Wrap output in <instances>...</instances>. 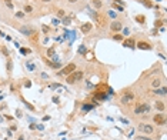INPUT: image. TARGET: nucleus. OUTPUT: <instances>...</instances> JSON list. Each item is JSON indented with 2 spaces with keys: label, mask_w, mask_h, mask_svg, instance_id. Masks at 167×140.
<instances>
[{
  "label": "nucleus",
  "mask_w": 167,
  "mask_h": 140,
  "mask_svg": "<svg viewBox=\"0 0 167 140\" xmlns=\"http://www.w3.org/2000/svg\"><path fill=\"white\" fill-rule=\"evenodd\" d=\"M141 3H143L146 7H153V3H151L150 0H141Z\"/></svg>",
  "instance_id": "22"
},
{
  "label": "nucleus",
  "mask_w": 167,
  "mask_h": 140,
  "mask_svg": "<svg viewBox=\"0 0 167 140\" xmlns=\"http://www.w3.org/2000/svg\"><path fill=\"white\" fill-rule=\"evenodd\" d=\"M17 140H24V137H22V136H20V137H19Z\"/></svg>",
  "instance_id": "43"
},
{
  "label": "nucleus",
  "mask_w": 167,
  "mask_h": 140,
  "mask_svg": "<svg viewBox=\"0 0 167 140\" xmlns=\"http://www.w3.org/2000/svg\"><path fill=\"white\" fill-rule=\"evenodd\" d=\"M92 4H93L94 7H96V9H100V7L103 6V3H101L100 0H93V1H92Z\"/></svg>",
  "instance_id": "18"
},
{
  "label": "nucleus",
  "mask_w": 167,
  "mask_h": 140,
  "mask_svg": "<svg viewBox=\"0 0 167 140\" xmlns=\"http://www.w3.org/2000/svg\"><path fill=\"white\" fill-rule=\"evenodd\" d=\"M160 84H161V82L157 79V80H154V82H153V87H160Z\"/></svg>",
  "instance_id": "27"
},
{
  "label": "nucleus",
  "mask_w": 167,
  "mask_h": 140,
  "mask_svg": "<svg viewBox=\"0 0 167 140\" xmlns=\"http://www.w3.org/2000/svg\"><path fill=\"white\" fill-rule=\"evenodd\" d=\"M123 47L134 49V47H136V41H134V39H126V40H123Z\"/></svg>",
  "instance_id": "9"
},
{
  "label": "nucleus",
  "mask_w": 167,
  "mask_h": 140,
  "mask_svg": "<svg viewBox=\"0 0 167 140\" xmlns=\"http://www.w3.org/2000/svg\"><path fill=\"white\" fill-rule=\"evenodd\" d=\"M137 47L140 49V50H150V49H151V46H150L147 41H138Z\"/></svg>",
  "instance_id": "12"
},
{
  "label": "nucleus",
  "mask_w": 167,
  "mask_h": 140,
  "mask_svg": "<svg viewBox=\"0 0 167 140\" xmlns=\"http://www.w3.org/2000/svg\"><path fill=\"white\" fill-rule=\"evenodd\" d=\"M133 102H134V93H126L123 94L120 99L121 105H132Z\"/></svg>",
  "instance_id": "5"
},
{
  "label": "nucleus",
  "mask_w": 167,
  "mask_h": 140,
  "mask_svg": "<svg viewBox=\"0 0 167 140\" xmlns=\"http://www.w3.org/2000/svg\"><path fill=\"white\" fill-rule=\"evenodd\" d=\"M30 40L33 41V43H36V41L39 40V33H37V32H33V33L30 35Z\"/></svg>",
  "instance_id": "17"
},
{
  "label": "nucleus",
  "mask_w": 167,
  "mask_h": 140,
  "mask_svg": "<svg viewBox=\"0 0 167 140\" xmlns=\"http://www.w3.org/2000/svg\"><path fill=\"white\" fill-rule=\"evenodd\" d=\"M107 13H109V17H113V19H114L116 16H117V13H116V12H113V10H109Z\"/></svg>",
  "instance_id": "28"
},
{
  "label": "nucleus",
  "mask_w": 167,
  "mask_h": 140,
  "mask_svg": "<svg viewBox=\"0 0 167 140\" xmlns=\"http://www.w3.org/2000/svg\"><path fill=\"white\" fill-rule=\"evenodd\" d=\"M134 140H153V139H150L149 136H136Z\"/></svg>",
  "instance_id": "20"
},
{
  "label": "nucleus",
  "mask_w": 167,
  "mask_h": 140,
  "mask_svg": "<svg viewBox=\"0 0 167 140\" xmlns=\"http://www.w3.org/2000/svg\"><path fill=\"white\" fill-rule=\"evenodd\" d=\"M81 79H83V71L81 70H77V71H73L71 74H69V76H66V82L69 83V84H73V83L76 82H80Z\"/></svg>",
  "instance_id": "1"
},
{
  "label": "nucleus",
  "mask_w": 167,
  "mask_h": 140,
  "mask_svg": "<svg viewBox=\"0 0 167 140\" xmlns=\"http://www.w3.org/2000/svg\"><path fill=\"white\" fill-rule=\"evenodd\" d=\"M70 3H76V1H79V0H69Z\"/></svg>",
  "instance_id": "42"
},
{
  "label": "nucleus",
  "mask_w": 167,
  "mask_h": 140,
  "mask_svg": "<svg viewBox=\"0 0 167 140\" xmlns=\"http://www.w3.org/2000/svg\"><path fill=\"white\" fill-rule=\"evenodd\" d=\"M0 50H1V53L6 56V57H9V50H7V47H4V46H1L0 47Z\"/></svg>",
  "instance_id": "23"
},
{
  "label": "nucleus",
  "mask_w": 167,
  "mask_h": 140,
  "mask_svg": "<svg viewBox=\"0 0 167 140\" xmlns=\"http://www.w3.org/2000/svg\"><path fill=\"white\" fill-rule=\"evenodd\" d=\"M70 22H71V20H70V17L63 19V24H66V26H67V24H70Z\"/></svg>",
  "instance_id": "31"
},
{
  "label": "nucleus",
  "mask_w": 167,
  "mask_h": 140,
  "mask_svg": "<svg viewBox=\"0 0 167 140\" xmlns=\"http://www.w3.org/2000/svg\"><path fill=\"white\" fill-rule=\"evenodd\" d=\"M16 113H17V117H22V111H20V110H17Z\"/></svg>",
  "instance_id": "41"
},
{
  "label": "nucleus",
  "mask_w": 167,
  "mask_h": 140,
  "mask_svg": "<svg viewBox=\"0 0 167 140\" xmlns=\"http://www.w3.org/2000/svg\"><path fill=\"white\" fill-rule=\"evenodd\" d=\"M26 66H27V69H29L30 71H33V70L36 69V66H34V64H33V63H30V62H29V63H27V64H26Z\"/></svg>",
  "instance_id": "24"
},
{
  "label": "nucleus",
  "mask_w": 167,
  "mask_h": 140,
  "mask_svg": "<svg viewBox=\"0 0 167 140\" xmlns=\"http://www.w3.org/2000/svg\"><path fill=\"white\" fill-rule=\"evenodd\" d=\"M92 16H93V19L96 20V23H97L99 27H104V26L107 24V22H106V17H104V16H101L100 13H92Z\"/></svg>",
  "instance_id": "4"
},
{
  "label": "nucleus",
  "mask_w": 167,
  "mask_h": 140,
  "mask_svg": "<svg viewBox=\"0 0 167 140\" xmlns=\"http://www.w3.org/2000/svg\"><path fill=\"white\" fill-rule=\"evenodd\" d=\"M36 129H39V130H43V129H44V126H43V124H39V126H36Z\"/></svg>",
  "instance_id": "37"
},
{
  "label": "nucleus",
  "mask_w": 167,
  "mask_h": 140,
  "mask_svg": "<svg viewBox=\"0 0 167 140\" xmlns=\"http://www.w3.org/2000/svg\"><path fill=\"white\" fill-rule=\"evenodd\" d=\"M154 106H156V109H157V110H160V111L166 110V106H164V103H163V102H156Z\"/></svg>",
  "instance_id": "15"
},
{
  "label": "nucleus",
  "mask_w": 167,
  "mask_h": 140,
  "mask_svg": "<svg viewBox=\"0 0 167 140\" xmlns=\"http://www.w3.org/2000/svg\"><path fill=\"white\" fill-rule=\"evenodd\" d=\"M53 102H54V103H59V102H60V99H59V97H53Z\"/></svg>",
  "instance_id": "39"
},
{
  "label": "nucleus",
  "mask_w": 167,
  "mask_h": 140,
  "mask_svg": "<svg viewBox=\"0 0 167 140\" xmlns=\"http://www.w3.org/2000/svg\"><path fill=\"white\" fill-rule=\"evenodd\" d=\"M149 111H150V105H147V103H138L134 107L136 114H143V113H149Z\"/></svg>",
  "instance_id": "2"
},
{
  "label": "nucleus",
  "mask_w": 167,
  "mask_h": 140,
  "mask_svg": "<svg viewBox=\"0 0 167 140\" xmlns=\"http://www.w3.org/2000/svg\"><path fill=\"white\" fill-rule=\"evenodd\" d=\"M113 7H114L116 10H119V12H123V9H124L123 6H119V4H113Z\"/></svg>",
  "instance_id": "30"
},
{
  "label": "nucleus",
  "mask_w": 167,
  "mask_h": 140,
  "mask_svg": "<svg viewBox=\"0 0 167 140\" xmlns=\"http://www.w3.org/2000/svg\"><path fill=\"white\" fill-rule=\"evenodd\" d=\"M110 29L113 30V32H120L123 29V23L121 22H113V23L110 24Z\"/></svg>",
  "instance_id": "10"
},
{
  "label": "nucleus",
  "mask_w": 167,
  "mask_h": 140,
  "mask_svg": "<svg viewBox=\"0 0 167 140\" xmlns=\"http://www.w3.org/2000/svg\"><path fill=\"white\" fill-rule=\"evenodd\" d=\"M137 23H140V24H144L146 23V17L144 16H141V14H138V16H136V19H134Z\"/></svg>",
  "instance_id": "16"
},
{
  "label": "nucleus",
  "mask_w": 167,
  "mask_h": 140,
  "mask_svg": "<svg viewBox=\"0 0 167 140\" xmlns=\"http://www.w3.org/2000/svg\"><path fill=\"white\" fill-rule=\"evenodd\" d=\"M30 130H34V129H36V124H30Z\"/></svg>",
  "instance_id": "40"
},
{
  "label": "nucleus",
  "mask_w": 167,
  "mask_h": 140,
  "mask_svg": "<svg viewBox=\"0 0 167 140\" xmlns=\"http://www.w3.org/2000/svg\"><path fill=\"white\" fill-rule=\"evenodd\" d=\"M92 29H93L92 23H84V24H81V27H80V30L83 32V33H89Z\"/></svg>",
  "instance_id": "13"
},
{
  "label": "nucleus",
  "mask_w": 167,
  "mask_h": 140,
  "mask_svg": "<svg viewBox=\"0 0 167 140\" xmlns=\"http://www.w3.org/2000/svg\"><path fill=\"white\" fill-rule=\"evenodd\" d=\"M19 30H20V33H23L24 36H30L33 33V29H32L30 26H22Z\"/></svg>",
  "instance_id": "11"
},
{
  "label": "nucleus",
  "mask_w": 167,
  "mask_h": 140,
  "mask_svg": "<svg viewBox=\"0 0 167 140\" xmlns=\"http://www.w3.org/2000/svg\"><path fill=\"white\" fill-rule=\"evenodd\" d=\"M19 49H20V53H23V54H29L30 53L29 49H22V47H19Z\"/></svg>",
  "instance_id": "29"
},
{
  "label": "nucleus",
  "mask_w": 167,
  "mask_h": 140,
  "mask_svg": "<svg viewBox=\"0 0 167 140\" xmlns=\"http://www.w3.org/2000/svg\"><path fill=\"white\" fill-rule=\"evenodd\" d=\"M160 92H161V96H164L167 90H166V87H161V89H160Z\"/></svg>",
  "instance_id": "35"
},
{
  "label": "nucleus",
  "mask_w": 167,
  "mask_h": 140,
  "mask_svg": "<svg viewBox=\"0 0 167 140\" xmlns=\"http://www.w3.org/2000/svg\"><path fill=\"white\" fill-rule=\"evenodd\" d=\"M52 23H53V24H59V20H57V19H53Z\"/></svg>",
  "instance_id": "38"
},
{
  "label": "nucleus",
  "mask_w": 167,
  "mask_h": 140,
  "mask_svg": "<svg viewBox=\"0 0 167 140\" xmlns=\"http://www.w3.org/2000/svg\"><path fill=\"white\" fill-rule=\"evenodd\" d=\"M6 69H7V73L9 74H12V71H13V62H12V59L9 57V60H7V63H6Z\"/></svg>",
  "instance_id": "14"
},
{
  "label": "nucleus",
  "mask_w": 167,
  "mask_h": 140,
  "mask_svg": "<svg viewBox=\"0 0 167 140\" xmlns=\"http://www.w3.org/2000/svg\"><path fill=\"white\" fill-rule=\"evenodd\" d=\"M6 6L9 7V9H13V3L10 1V0H6Z\"/></svg>",
  "instance_id": "32"
},
{
  "label": "nucleus",
  "mask_w": 167,
  "mask_h": 140,
  "mask_svg": "<svg viewBox=\"0 0 167 140\" xmlns=\"http://www.w3.org/2000/svg\"><path fill=\"white\" fill-rule=\"evenodd\" d=\"M163 24H164V22H161V20H156V22H154V27H156V29H159V27H163Z\"/></svg>",
  "instance_id": "21"
},
{
  "label": "nucleus",
  "mask_w": 167,
  "mask_h": 140,
  "mask_svg": "<svg viewBox=\"0 0 167 140\" xmlns=\"http://www.w3.org/2000/svg\"><path fill=\"white\" fill-rule=\"evenodd\" d=\"M79 53L84 54V53H86V47H84V46H80V49H79Z\"/></svg>",
  "instance_id": "33"
},
{
  "label": "nucleus",
  "mask_w": 167,
  "mask_h": 140,
  "mask_svg": "<svg viewBox=\"0 0 167 140\" xmlns=\"http://www.w3.org/2000/svg\"><path fill=\"white\" fill-rule=\"evenodd\" d=\"M57 14H59V17H63V16H64V12H63V10H59Z\"/></svg>",
  "instance_id": "36"
},
{
  "label": "nucleus",
  "mask_w": 167,
  "mask_h": 140,
  "mask_svg": "<svg viewBox=\"0 0 167 140\" xmlns=\"http://www.w3.org/2000/svg\"><path fill=\"white\" fill-rule=\"evenodd\" d=\"M16 17H24V13L23 12H17L16 13Z\"/></svg>",
  "instance_id": "34"
},
{
  "label": "nucleus",
  "mask_w": 167,
  "mask_h": 140,
  "mask_svg": "<svg viewBox=\"0 0 167 140\" xmlns=\"http://www.w3.org/2000/svg\"><path fill=\"white\" fill-rule=\"evenodd\" d=\"M107 97V94H106V92H101V90H97L96 93H94V102H101V100H104Z\"/></svg>",
  "instance_id": "8"
},
{
  "label": "nucleus",
  "mask_w": 167,
  "mask_h": 140,
  "mask_svg": "<svg viewBox=\"0 0 167 140\" xmlns=\"http://www.w3.org/2000/svg\"><path fill=\"white\" fill-rule=\"evenodd\" d=\"M43 1H52V0H43Z\"/></svg>",
  "instance_id": "44"
},
{
  "label": "nucleus",
  "mask_w": 167,
  "mask_h": 140,
  "mask_svg": "<svg viewBox=\"0 0 167 140\" xmlns=\"http://www.w3.org/2000/svg\"><path fill=\"white\" fill-rule=\"evenodd\" d=\"M153 122L157 124V126H164L166 124V116L164 114H156V116H153Z\"/></svg>",
  "instance_id": "7"
},
{
  "label": "nucleus",
  "mask_w": 167,
  "mask_h": 140,
  "mask_svg": "<svg viewBox=\"0 0 167 140\" xmlns=\"http://www.w3.org/2000/svg\"><path fill=\"white\" fill-rule=\"evenodd\" d=\"M138 130L140 132H143L146 134H150L154 132V127L151 126V124H147V123H141V124H138Z\"/></svg>",
  "instance_id": "6"
},
{
  "label": "nucleus",
  "mask_w": 167,
  "mask_h": 140,
  "mask_svg": "<svg viewBox=\"0 0 167 140\" xmlns=\"http://www.w3.org/2000/svg\"><path fill=\"white\" fill-rule=\"evenodd\" d=\"M24 12H26V13H32V12H33V7L30 6V4H27V6L24 7Z\"/></svg>",
  "instance_id": "25"
},
{
  "label": "nucleus",
  "mask_w": 167,
  "mask_h": 140,
  "mask_svg": "<svg viewBox=\"0 0 167 140\" xmlns=\"http://www.w3.org/2000/svg\"><path fill=\"white\" fill-rule=\"evenodd\" d=\"M113 39H114V40H121V41H123V36L119 35V33H116V35L113 36Z\"/></svg>",
  "instance_id": "26"
},
{
  "label": "nucleus",
  "mask_w": 167,
  "mask_h": 140,
  "mask_svg": "<svg viewBox=\"0 0 167 140\" xmlns=\"http://www.w3.org/2000/svg\"><path fill=\"white\" fill-rule=\"evenodd\" d=\"M54 53H56V49H54V47H49V49H47V56H49V57L54 56Z\"/></svg>",
  "instance_id": "19"
},
{
  "label": "nucleus",
  "mask_w": 167,
  "mask_h": 140,
  "mask_svg": "<svg viewBox=\"0 0 167 140\" xmlns=\"http://www.w3.org/2000/svg\"><path fill=\"white\" fill-rule=\"evenodd\" d=\"M74 70H76V64L74 63H69L67 66H64L63 69L59 71V74H62V76H69V74H71Z\"/></svg>",
  "instance_id": "3"
}]
</instances>
